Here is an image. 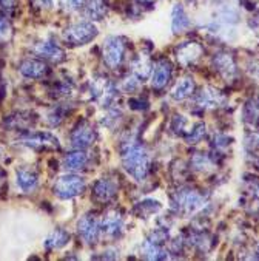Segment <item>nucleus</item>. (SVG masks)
Masks as SVG:
<instances>
[{"instance_id":"1","label":"nucleus","mask_w":259,"mask_h":261,"mask_svg":"<svg viewBox=\"0 0 259 261\" xmlns=\"http://www.w3.org/2000/svg\"><path fill=\"white\" fill-rule=\"evenodd\" d=\"M122 163H124L125 170L137 181H142L148 175L150 156H148L147 150L137 142H131L124 148Z\"/></svg>"},{"instance_id":"2","label":"nucleus","mask_w":259,"mask_h":261,"mask_svg":"<svg viewBox=\"0 0 259 261\" xmlns=\"http://www.w3.org/2000/svg\"><path fill=\"white\" fill-rule=\"evenodd\" d=\"M96 36H97V28L93 23L79 22V23L70 25L64 31L62 39L71 46H80V45L90 43L93 39H96Z\"/></svg>"},{"instance_id":"3","label":"nucleus","mask_w":259,"mask_h":261,"mask_svg":"<svg viewBox=\"0 0 259 261\" xmlns=\"http://www.w3.org/2000/svg\"><path fill=\"white\" fill-rule=\"evenodd\" d=\"M20 144L34 150H59V139L48 132H26L19 138Z\"/></svg>"},{"instance_id":"4","label":"nucleus","mask_w":259,"mask_h":261,"mask_svg":"<svg viewBox=\"0 0 259 261\" xmlns=\"http://www.w3.org/2000/svg\"><path fill=\"white\" fill-rule=\"evenodd\" d=\"M87 184L85 179L76 175H65L61 176L54 184V195L61 199H71L77 195H80L85 190Z\"/></svg>"},{"instance_id":"5","label":"nucleus","mask_w":259,"mask_h":261,"mask_svg":"<svg viewBox=\"0 0 259 261\" xmlns=\"http://www.w3.org/2000/svg\"><path fill=\"white\" fill-rule=\"evenodd\" d=\"M125 55V39L111 36L105 42H103V61H105L107 67L111 70H116Z\"/></svg>"},{"instance_id":"6","label":"nucleus","mask_w":259,"mask_h":261,"mask_svg":"<svg viewBox=\"0 0 259 261\" xmlns=\"http://www.w3.org/2000/svg\"><path fill=\"white\" fill-rule=\"evenodd\" d=\"M96 138H97L96 128L88 121H85V119L80 121V122H77V125L73 128L71 136H70L71 145L74 148H79V150L90 147L96 141Z\"/></svg>"},{"instance_id":"7","label":"nucleus","mask_w":259,"mask_h":261,"mask_svg":"<svg viewBox=\"0 0 259 261\" xmlns=\"http://www.w3.org/2000/svg\"><path fill=\"white\" fill-rule=\"evenodd\" d=\"M33 53L45 61H49V62H54V64H61L67 59L65 56V51L56 45L54 42H49V40H43V42H39L33 46Z\"/></svg>"},{"instance_id":"8","label":"nucleus","mask_w":259,"mask_h":261,"mask_svg":"<svg viewBox=\"0 0 259 261\" xmlns=\"http://www.w3.org/2000/svg\"><path fill=\"white\" fill-rule=\"evenodd\" d=\"M77 230H79V235L83 238V241H87L88 244H94L100 233V224L94 215L87 214L79 220Z\"/></svg>"},{"instance_id":"9","label":"nucleus","mask_w":259,"mask_h":261,"mask_svg":"<svg viewBox=\"0 0 259 261\" xmlns=\"http://www.w3.org/2000/svg\"><path fill=\"white\" fill-rule=\"evenodd\" d=\"M176 204L181 212L188 215V214H194L197 208L202 207L204 199L194 190H181L176 196Z\"/></svg>"},{"instance_id":"10","label":"nucleus","mask_w":259,"mask_h":261,"mask_svg":"<svg viewBox=\"0 0 259 261\" xmlns=\"http://www.w3.org/2000/svg\"><path fill=\"white\" fill-rule=\"evenodd\" d=\"M204 53V48L197 43V42H185L184 45H181L176 51L178 55V61L184 65L188 67L191 64H194L200 55Z\"/></svg>"},{"instance_id":"11","label":"nucleus","mask_w":259,"mask_h":261,"mask_svg":"<svg viewBox=\"0 0 259 261\" xmlns=\"http://www.w3.org/2000/svg\"><path fill=\"white\" fill-rule=\"evenodd\" d=\"M19 71L30 79H42L49 73V68L45 62L39 59H25L20 62Z\"/></svg>"},{"instance_id":"12","label":"nucleus","mask_w":259,"mask_h":261,"mask_svg":"<svg viewBox=\"0 0 259 261\" xmlns=\"http://www.w3.org/2000/svg\"><path fill=\"white\" fill-rule=\"evenodd\" d=\"M116 192H118V186L114 181L108 179V178H102L99 179L94 187H93V195H94V199L99 201V202H110L114 196H116Z\"/></svg>"},{"instance_id":"13","label":"nucleus","mask_w":259,"mask_h":261,"mask_svg":"<svg viewBox=\"0 0 259 261\" xmlns=\"http://www.w3.org/2000/svg\"><path fill=\"white\" fill-rule=\"evenodd\" d=\"M171 64L167 62V61H159L156 64L153 70V74H151V85L154 90H162L167 87V84L170 82L171 79Z\"/></svg>"},{"instance_id":"14","label":"nucleus","mask_w":259,"mask_h":261,"mask_svg":"<svg viewBox=\"0 0 259 261\" xmlns=\"http://www.w3.org/2000/svg\"><path fill=\"white\" fill-rule=\"evenodd\" d=\"M213 65H215V70L225 79H232L236 74V62H235L233 56L228 53L216 55L213 58Z\"/></svg>"},{"instance_id":"15","label":"nucleus","mask_w":259,"mask_h":261,"mask_svg":"<svg viewBox=\"0 0 259 261\" xmlns=\"http://www.w3.org/2000/svg\"><path fill=\"white\" fill-rule=\"evenodd\" d=\"M222 100H224L222 94H221L218 90L210 88V87L202 88V91H200V93L197 94V97H196L197 106L202 107V109H207V107H218Z\"/></svg>"},{"instance_id":"16","label":"nucleus","mask_w":259,"mask_h":261,"mask_svg":"<svg viewBox=\"0 0 259 261\" xmlns=\"http://www.w3.org/2000/svg\"><path fill=\"white\" fill-rule=\"evenodd\" d=\"M39 179L36 172L30 170V169H17V186L25 192V193H33L37 189Z\"/></svg>"},{"instance_id":"17","label":"nucleus","mask_w":259,"mask_h":261,"mask_svg":"<svg viewBox=\"0 0 259 261\" xmlns=\"http://www.w3.org/2000/svg\"><path fill=\"white\" fill-rule=\"evenodd\" d=\"M36 122V119L33 118L31 113H16L13 116H8L5 121H4V125H7L8 128H13V130H26L28 127H31L33 124Z\"/></svg>"},{"instance_id":"18","label":"nucleus","mask_w":259,"mask_h":261,"mask_svg":"<svg viewBox=\"0 0 259 261\" xmlns=\"http://www.w3.org/2000/svg\"><path fill=\"white\" fill-rule=\"evenodd\" d=\"M194 81H193V77L191 76H185V77H182L176 85H175V88H173V91H171V97L175 99V100H184V99H187V97H190L193 93H194Z\"/></svg>"},{"instance_id":"19","label":"nucleus","mask_w":259,"mask_h":261,"mask_svg":"<svg viewBox=\"0 0 259 261\" xmlns=\"http://www.w3.org/2000/svg\"><path fill=\"white\" fill-rule=\"evenodd\" d=\"M68 241H70V233L65 229L59 227V229H56L49 233V237L45 241V246L49 250H54V249H61V247L67 246Z\"/></svg>"},{"instance_id":"20","label":"nucleus","mask_w":259,"mask_h":261,"mask_svg":"<svg viewBox=\"0 0 259 261\" xmlns=\"http://www.w3.org/2000/svg\"><path fill=\"white\" fill-rule=\"evenodd\" d=\"M102 230L105 232L107 235L111 237H118L122 230V218L121 215H118L116 212H111L105 217L102 223Z\"/></svg>"},{"instance_id":"21","label":"nucleus","mask_w":259,"mask_h":261,"mask_svg":"<svg viewBox=\"0 0 259 261\" xmlns=\"http://www.w3.org/2000/svg\"><path fill=\"white\" fill-rule=\"evenodd\" d=\"M85 14L90 19L100 20L107 14V5L105 0H87L85 2Z\"/></svg>"},{"instance_id":"22","label":"nucleus","mask_w":259,"mask_h":261,"mask_svg":"<svg viewBox=\"0 0 259 261\" xmlns=\"http://www.w3.org/2000/svg\"><path fill=\"white\" fill-rule=\"evenodd\" d=\"M173 33H182L190 27V19L182 8V5H176L173 8V20H171Z\"/></svg>"},{"instance_id":"23","label":"nucleus","mask_w":259,"mask_h":261,"mask_svg":"<svg viewBox=\"0 0 259 261\" xmlns=\"http://www.w3.org/2000/svg\"><path fill=\"white\" fill-rule=\"evenodd\" d=\"M65 167L68 169V170H80V169H83L85 166H87V163H88V156H87V153H83V151H73V153H68L67 156H65Z\"/></svg>"},{"instance_id":"24","label":"nucleus","mask_w":259,"mask_h":261,"mask_svg":"<svg viewBox=\"0 0 259 261\" xmlns=\"http://www.w3.org/2000/svg\"><path fill=\"white\" fill-rule=\"evenodd\" d=\"M244 118L247 122L253 124L259 118V100L257 99H250L245 107H244Z\"/></svg>"},{"instance_id":"25","label":"nucleus","mask_w":259,"mask_h":261,"mask_svg":"<svg viewBox=\"0 0 259 261\" xmlns=\"http://www.w3.org/2000/svg\"><path fill=\"white\" fill-rule=\"evenodd\" d=\"M207 133V127L205 124H196L193 127V130L187 135V142L188 144H197Z\"/></svg>"},{"instance_id":"26","label":"nucleus","mask_w":259,"mask_h":261,"mask_svg":"<svg viewBox=\"0 0 259 261\" xmlns=\"http://www.w3.org/2000/svg\"><path fill=\"white\" fill-rule=\"evenodd\" d=\"M65 116H67V110L62 107V106H59V107H56L53 112L49 113V124L51 125H59L64 119H65Z\"/></svg>"},{"instance_id":"27","label":"nucleus","mask_w":259,"mask_h":261,"mask_svg":"<svg viewBox=\"0 0 259 261\" xmlns=\"http://www.w3.org/2000/svg\"><path fill=\"white\" fill-rule=\"evenodd\" d=\"M193 166L197 170H205L209 166H212V161L209 156H204V154H196L194 160H193Z\"/></svg>"},{"instance_id":"28","label":"nucleus","mask_w":259,"mask_h":261,"mask_svg":"<svg viewBox=\"0 0 259 261\" xmlns=\"http://www.w3.org/2000/svg\"><path fill=\"white\" fill-rule=\"evenodd\" d=\"M85 0H62L64 7L70 8V10H79L83 5Z\"/></svg>"},{"instance_id":"29","label":"nucleus","mask_w":259,"mask_h":261,"mask_svg":"<svg viewBox=\"0 0 259 261\" xmlns=\"http://www.w3.org/2000/svg\"><path fill=\"white\" fill-rule=\"evenodd\" d=\"M10 31H11V27H10L8 20L4 16H0V36H7Z\"/></svg>"},{"instance_id":"30","label":"nucleus","mask_w":259,"mask_h":261,"mask_svg":"<svg viewBox=\"0 0 259 261\" xmlns=\"http://www.w3.org/2000/svg\"><path fill=\"white\" fill-rule=\"evenodd\" d=\"M184 125H185V119L182 116H175V119H173V130L176 133H181Z\"/></svg>"},{"instance_id":"31","label":"nucleus","mask_w":259,"mask_h":261,"mask_svg":"<svg viewBox=\"0 0 259 261\" xmlns=\"http://www.w3.org/2000/svg\"><path fill=\"white\" fill-rule=\"evenodd\" d=\"M39 4L45 8H51L53 7V0H39Z\"/></svg>"},{"instance_id":"32","label":"nucleus","mask_w":259,"mask_h":261,"mask_svg":"<svg viewBox=\"0 0 259 261\" xmlns=\"http://www.w3.org/2000/svg\"><path fill=\"white\" fill-rule=\"evenodd\" d=\"M0 4H2L5 8H7V7H8V8H11V7L16 4V0H0Z\"/></svg>"},{"instance_id":"33","label":"nucleus","mask_w":259,"mask_h":261,"mask_svg":"<svg viewBox=\"0 0 259 261\" xmlns=\"http://www.w3.org/2000/svg\"><path fill=\"white\" fill-rule=\"evenodd\" d=\"M5 179H7V173H5V170H4V169H0V187L4 186Z\"/></svg>"},{"instance_id":"34","label":"nucleus","mask_w":259,"mask_h":261,"mask_svg":"<svg viewBox=\"0 0 259 261\" xmlns=\"http://www.w3.org/2000/svg\"><path fill=\"white\" fill-rule=\"evenodd\" d=\"M137 2L140 4V5H145V7H151L156 0H137Z\"/></svg>"},{"instance_id":"35","label":"nucleus","mask_w":259,"mask_h":261,"mask_svg":"<svg viewBox=\"0 0 259 261\" xmlns=\"http://www.w3.org/2000/svg\"><path fill=\"white\" fill-rule=\"evenodd\" d=\"M0 158H2V150H0Z\"/></svg>"}]
</instances>
